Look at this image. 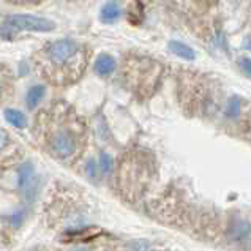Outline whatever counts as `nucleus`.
Here are the masks:
<instances>
[{
    "instance_id": "f257e3e1",
    "label": "nucleus",
    "mask_w": 251,
    "mask_h": 251,
    "mask_svg": "<svg viewBox=\"0 0 251 251\" xmlns=\"http://www.w3.org/2000/svg\"><path fill=\"white\" fill-rule=\"evenodd\" d=\"M43 71L51 81L76 79L85 68V52L79 43L73 40H59L43 51Z\"/></svg>"
},
{
    "instance_id": "f03ea898",
    "label": "nucleus",
    "mask_w": 251,
    "mask_h": 251,
    "mask_svg": "<svg viewBox=\"0 0 251 251\" xmlns=\"http://www.w3.org/2000/svg\"><path fill=\"white\" fill-rule=\"evenodd\" d=\"M49 147L62 160H68L75 156L79 149L77 133L68 126H59L49 136Z\"/></svg>"
},
{
    "instance_id": "7ed1b4c3",
    "label": "nucleus",
    "mask_w": 251,
    "mask_h": 251,
    "mask_svg": "<svg viewBox=\"0 0 251 251\" xmlns=\"http://www.w3.org/2000/svg\"><path fill=\"white\" fill-rule=\"evenodd\" d=\"M6 24L11 28L18 30H28V32H51L55 27L52 21L46 18L32 16V14H13L6 19Z\"/></svg>"
},
{
    "instance_id": "20e7f679",
    "label": "nucleus",
    "mask_w": 251,
    "mask_h": 251,
    "mask_svg": "<svg viewBox=\"0 0 251 251\" xmlns=\"http://www.w3.org/2000/svg\"><path fill=\"white\" fill-rule=\"evenodd\" d=\"M166 2L186 16H201L202 13L209 11L210 6L217 3V0H166Z\"/></svg>"
},
{
    "instance_id": "39448f33",
    "label": "nucleus",
    "mask_w": 251,
    "mask_h": 251,
    "mask_svg": "<svg viewBox=\"0 0 251 251\" xmlns=\"http://www.w3.org/2000/svg\"><path fill=\"white\" fill-rule=\"evenodd\" d=\"M18 188L25 198H33L37 193V178L32 163L21 164L18 169Z\"/></svg>"
},
{
    "instance_id": "423d86ee",
    "label": "nucleus",
    "mask_w": 251,
    "mask_h": 251,
    "mask_svg": "<svg viewBox=\"0 0 251 251\" xmlns=\"http://www.w3.org/2000/svg\"><path fill=\"white\" fill-rule=\"evenodd\" d=\"M116 70V60L109 54H101L95 62V71L100 76H109Z\"/></svg>"
},
{
    "instance_id": "0eeeda50",
    "label": "nucleus",
    "mask_w": 251,
    "mask_h": 251,
    "mask_svg": "<svg viewBox=\"0 0 251 251\" xmlns=\"http://www.w3.org/2000/svg\"><path fill=\"white\" fill-rule=\"evenodd\" d=\"M45 85H33V87L28 89L27 92V97H25V103H27V107L28 109H35L40 101L45 97Z\"/></svg>"
},
{
    "instance_id": "6e6552de",
    "label": "nucleus",
    "mask_w": 251,
    "mask_h": 251,
    "mask_svg": "<svg viewBox=\"0 0 251 251\" xmlns=\"http://www.w3.org/2000/svg\"><path fill=\"white\" fill-rule=\"evenodd\" d=\"M169 49L176 55L182 57L185 60H195L196 59V52L193 51L190 46H186L185 43H180V41H171L169 43Z\"/></svg>"
},
{
    "instance_id": "1a4fd4ad",
    "label": "nucleus",
    "mask_w": 251,
    "mask_h": 251,
    "mask_svg": "<svg viewBox=\"0 0 251 251\" xmlns=\"http://www.w3.org/2000/svg\"><path fill=\"white\" fill-rule=\"evenodd\" d=\"M5 119H6V122H8L10 125L19 128V130H23V128L27 126L25 114L18 111V109H5Z\"/></svg>"
},
{
    "instance_id": "9d476101",
    "label": "nucleus",
    "mask_w": 251,
    "mask_h": 251,
    "mask_svg": "<svg viewBox=\"0 0 251 251\" xmlns=\"http://www.w3.org/2000/svg\"><path fill=\"white\" fill-rule=\"evenodd\" d=\"M120 5L117 2H107L101 8V19L104 23H114L120 18Z\"/></svg>"
},
{
    "instance_id": "9b49d317",
    "label": "nucleus",
    "mask_w": 251,
    "mask_h": 251,
    "mask_svg": "<svg viewBox=\"0 0 251 251\" xmlns=\"http://www.w3.org/2000/svg\"><path fill=\"white\" fill-rule=\"evenodd\" d=\"M11 147H13V141L10 138V134L0 128V155L6 153Z\"/></svg>"
},
{
    "instance_id": "f8f14e48",
    "label": "nucleus",
    "mask_w": 251,
    "mask_h": 251,
    "mask_svg": "<svg viewBox=\"0 0 251 251\" xmlns=\"http://www.w3.org/2000/svg\"><path fill=\"white\" fill-rule=\"evenodd\" d=\"M100 168H101L103 174H111L112 168H114L112 156L107 155V153H101V156H100Z\"/></svg>"
},
{
    "instance_id": "ddd939ff",
    "label": "nucleus",
    "mask_w": 251,
    "mask_h": 251,
    "mask_svg": "<svg viewBox=\"0 0 251 251\" xmlns=\"http://www.w3.org/2000/svg\"><path fill=\"white\" fill-rule=\"evenodd\" d=\"M24 221H25V210H18L8 217V223H11V226L14 227H19Z\"/></svg>"
},
{
    "instance_id": "4468645a",
    "label": "nucleus",
    "mask_w": 251,
    "mask_h": 251,
    "mask_svg": "<svg viewBox=\"0 0 251 251\" xmlns=\"http://www.w3.org/2000/svg\"><path fill=\"white\" fill-rule=\"evenodd\" d=\"M239 65L243 70V73H245L247 76H251V59L250 57H242V59L239 60Z\"/></svg>"
},
{
    "instance_id": "2eb2a0df",
    "label": "nucleus",
    "mask_w": 251,
    "mask_h": 251,
    "mask_svg": "<svg viewBox=\"0 0 251 251\" xmlns=\"http://www.w3.org/2000/svg\"><path fill=\"white\" fill-rule=\"evenodd\" d=\"M85 172H87L89 177H95L97 176V163L95 160H89L85 164Z\"/></svg>"
},
{
    "instance_id": "dca6fc26",
    "label": "nucleus",
    "mask_w": 251,
    "mask_h": 251,
    "mask_svg": "<svg viewBox=\"0 0 251 251\" xmlns=\"http://www.w3.org/2000/svg\"><path fill=\"white\" fill-rule=\"evenodd\" d=\"M2 90H3V84H2V77H0V97H2V93H3Z\"/></svg>"
},
{
    "instance_id": "f3484780",
    "label": "nucleus",
    "mask_w": 251,
    "mask_h": 251,
    "mask_svg": "<svg viewBox=\"0 0 251 251\" xmlns=\"http://www.w3.org/2000/svg\"><path fill=\"white\" fill-rule=\"evenodd\" d=\"M14 2H21V0H14Z\"/></svg>"
}]
</instances>
